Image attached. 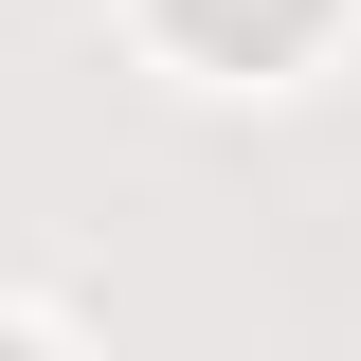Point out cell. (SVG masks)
I'll use <instances>...</instances> for the list:
<instances>
[{
	"mask_svg": "<svg viewBox=\"0 0 361 361\" xmlns=\"http://www.w3.org/2000/svg\"><path fill=\"white\" fill-rule=\"evenodd\" d=\"M163 18H180L199 54H289V37L325 18V0H163Z\"/></svg>",
	"mask_w": 361,
	"mask_h": 361,
	"instance_id": "1",
	"label": "cell"
}]
</instances>
